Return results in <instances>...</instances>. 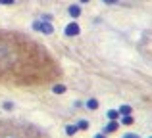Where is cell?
<instances>
[{"instance_id":"3957f363","label":"cell","mask_w":152,"mask_h":138,"mask_svg":"<svg viewBox=\"0 0 152 138\" xmlns=\"http://www.w3.org/2000/svg\"><path fill=\"white\" fill-rule=\"evenodd\" d=\"M64 33H66V37H77L79 33H81V29H79V23L71 21L66 25V29H64Z\"/></svg>"},{"instance_id":"8992f818","label":"cell","mask_w":152,"mask_h":138,"mask_svg":"<svg viewBox=\"0 0 152 138\" xmlns=\"http://www.w3.org/2000/svg\"><path fill=\"white\" fill-rule=\"evenodd\" d=\"M119 129V123L118 121H110V123L106 125V129H104V132H115Z\"/></svg>"},{"instance_id":"d6986e66","label":"cell","mask_w":152,"mask_h":138,"mask_svg":"<svg viewBox=\"0 0 152 138\" xmlns=\"http://www.w3.org/2000/svg\"><path fill=\"white\" fill-rule=\"evenodd\" d=\"M94 138H106L104 134H94Z\"/></svg>"},{"instance_id":"ffe728a7","label":"cell","mask_w":152,"mask_h":138,"mask_svg":"<svg viewBox=\"0 0 152 138\" xmlns=\"http://www.w3.org/2000/svg\"><path fill=\"white\" fill-rule=\"evenodd\" d=\"M79 2H81V4H87V2H89V0H79Z\"/></svg>"},{"instance_id":"5b68a950","label":"cell","mask_w":152,"mask_h":138,"mask_svg":"<svg viewBox=\"0 0 152 138\" xmlns=\"http://www.w3.org/2000/svg\"><path fill=\"white\" fill-rule=\"evenodd\" d=\"M67 12H69V15H71V17H79V15H81V8H79L77 4H71Z\"/></svg>"},{"instance_id":"e0dca14e","label":"cell","mask_w":152,"mask_h":138,"mask_svg":"<svg viewBox=\"0 0 152 138\" xmlns=\"http://www.w3.org/2000/svg\"><path fill=\"white\" fill-rule=\"evenodd\" d=\"M123 138H141V136H137V134H125Z\"/></svg>"},{"instance_id":"2e32d148","label":"cell","mask_w":152,"mask_h":138,"mask_svg":"<svg viewBox=\"0 0 152 138\" xmlns=\"http://www.w3.org/2000/svg\"><path fill=\"white\" fill-rule=\"evenodd\" d=\"M14 108V104H12V102H6V104H4V109H12Z\"/></svg>"},{"instance_id":"5bb4252c","label":"cell","mask_w":152,"mask_h":138,"mask_svg":"<svg viewBox=\"0 0 152 138\" xmlns=\"http://www.w3.org/2000/svg\"><path fill=\"white\" fill-rule=\"evenodd\" d=\"M41 25L42 21H33V31H41Z\"/></svg>"},{"instance_id":"ac0fdd59","label":"cell","mask_w":152,"mask_h":138,"mask_svg":"<svg viewBox=\"0 0 152 138\" xmlns=\"http://www.w3.org/2000/svg\"><path fill=\"white\" fill-rule=\"evenodd\" d=\"M104 2H106V4H115L118 0H104Z\"/></svg>"},{"instance_id":"7c38bea8","label":"cell","mask_w":152,"mask_h":138,"mask_svg":"<svg viewBox=\"0 0 152 138\" xmlns=\"http://www.w3.org/2000/svg\"><path fill=\"white\" fill-rule=\"evenodd\" d=\"M121 123H123V125H133V123H135L133 115H123V117H121Z\"/></svg>"},{"instance_id":"4fadbf2b","label":"cell","mask_w":152,"mask_h":138,"mask_svg":"<svg viewBox=\"0 0 152 138\" xmlns=\"http://www.w3.org/2000/svg\"><path fill=\"white\" fill-rule=\"evenodd\" d=\"M87 108H89V109H96V108H98V100H94V98H91V100L87 102Z\"/></svg>"},{"instance_id":"277c9868","label":"cell","mask_w":152,"mask_h":138,"mask_svg":"<svg viewBox=\"0 0 152 138\" xmlns=\"http://www.w3.org/2000/svg\"><path fill=\"white\" fill-rule=\"evenodd\" d=\"M41 31H42L45 35H52V33H54V27H52V23H48V21H42Z\"/></svg>"},{"instance_id":"30bf717a","label":"cell","mask_w":152,"mask_h":138,"mask_svg":"<svg viewBox=\"0 0 152 138\" xmlns=\"http://www.w3.org/2000/svg\"><path fill=\"white\" fill-rule=\"evenodd\" d=\"M106 115H108V119H110V121H115V119L119 117V111H118V109H110Z\"/></svg>"},{"instance_id":"ba28073f","label":"cell","mask_w":152,"mask_h":138,"mask_svg":"<svg viewBox=\"0 0 152 138\" xmlns=\"http://www.w3.org/2000/svg\"><path fill=\"white\" fill-rule=\"evenodd\" d=\"M52 92L54 94H64L66 92V85H54L52 86Z\"/></svg>"},{"instance_id":"9c48e42d","label":"cell","mask_w":152,"mask_h":138,"mask_svg":"<svg viewBox=\"0 0 152 138\" xmlns=\"http://www.w3.org/2000/svg\"><path fill=\"white\" fill-rule=\"evenodd\" d=\"M75 132H77V125H67L66 127V134L67 136H73Z\"/></svg>"},{"instance_id":"44dd1931","label":"cell","mask_w":152,"mask_h":138,"mask_svg":"<svg viewBox=\"0 0 152 138\" xmlns=\"http://www.w3.org/2000/svg\"><path fill=\"white\" fill-rule=\"evenodd\" d=\"M150 138H152V136H150Z\"/></svg>"},{"instance_id":"8fae6325","label":"cell","mask_w":152,"mask_h":138,"mask_svg":"<svg viewBox=\"0 0 152 138\" xmlns=\"http://www.w3.org/2000/svg\"><path fill=\"white\" fill-rule=\"evenodd\" d=\"M89 129V121H85V119H81L77 123V131H87Z\"/></svg>"},{"instance_id":"7a4b0ae2","label":"cell","mask_w":152,"mask_h":138,"mask_svg":"<svg viewBox=\"0 0 152 138\" xmlns=\"http://www.w3.org/2000/svg\"><path fill=\"white\" fill-rule=\"evenodd\" d=\"M0 138H45L35 127L14 121H0Z\"/></svg>"},{"instance_id":"9a60e30c","label":"cell","mask_w":152,"mask_h":138,"mask_svg":"<svg viewBox=\"0 0 152 138\" xmlns=\"http://www.w3.org/2000/svg\"><path fill=\"white\" fill-rule=\"evenodd\" d=\"M0 4H4V6H12V4H15V0H0Z\"/></svg>"},{"instance_id":"6da1fadb","label":"cell","mask_w":152,"mask_h":138,"mask_svg":"<svg viewBox=\"0 0 152 138\" xmlns=\"http://www.w3.org/2000/svg\"><path fill=\"white\" fill-rule=\"evenodd\" d=\"M58 75V65L45 48L18 33L0 31V81L41 85Z\"/></svg>"},{"instance_id":"52a82bcc","label":"cell","mask_w":152,"mask_h":138,"mask_svg":"<svg viewBox=\"0 0 152 138\" xmlns=\"http://www.w3.org/2000/svg\"><path fill=\"white\" fill-rule=\"evenodd\" d=\"M118 111H119V115H131V113H133V108H131V105H127V104H123Z\"/></svg>"}]
</instances>
